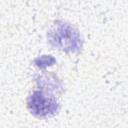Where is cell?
I'll use <instances>...</instances> for the list:
<instances>
[{
  "mask_svg": "<svg viewBox=\"0 0 128 128\" xmlns=\"http://www.w3.org/2000/svg\"><path fill=\"white\" fill-rule=\"evenodd\" d=\"M28 108L36 116H47L57 112L58 104L55 99L44 95L41 91H35L28 98Z\"/></svg>",
  "mask_w": 128,
  "mask_h": 128,
  "instance_id": "7a4b0ae2",
  "label": "cell"
},
{
  "mask_svg": "<svg viewBox=\"0 0 128 128\" xmlns=\"http://www.w3.org/2000/svg\"><path fill=\"white\" fill-rule=\"evenodd\" d=\"M49 41L54 47L66 51H78L81 48V39L76 30L68 24H60L54 32H50Z\"/></svg>",
  "mask_w": 128,
  "mask_h": 128,
  "instance_id": "6da1fadb",
  "label": "cell"
}]
</instances>
